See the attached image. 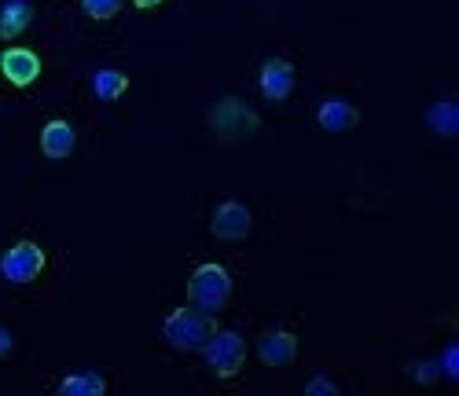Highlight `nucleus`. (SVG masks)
I'll use <instances>...</instances> for the list:
<instances>
[{"label": "nucleus", "instance_id": "1", "mask_svg": "<svg viewBox=\"0 0 459 396\" xmlns=\"http://www.w3.org/2000/svg\"><path fill=\"white\" fill-rule=\"evenodd\" d=\"M213 331H217V327H213V320H210V312H203V308H195V305H184V308L169 312L166 323H162L166 341H169L173 349H180V352H199L203 341H206Z\"/></svg>", "mask_w": 459, "mask_h": 396}, {"label": "nucleus", "instance_id": "2", "mask_svg": "<svg viewBox=\"0 0 459 396\" xmlns=\"http://www.w3.org/2000/svg\"><path fill=\"white\" fill-rule=\"evenodd\" d=\"M187 297L195 308L213 315L228 305V297H232V275H228L221 264H199L187 280Z\"/></svg>", "mask_w": 459, "mask_h": 396}, {"label": "nucleus", "instance_id": "3", "mask_svg": "<svg viewBox=\"0 0 459 396\" xmlns=\"http://www.w3.org/2000/svg\"><path fill=\"white\" fill-rule=\"evenodd\" d=\"M199 352L206 356V364L217 378H236L247 364V341L236 331H213Z\"/></svg>", "mask_w": 459, "mask_h": 396}, {"label": "nucleus", "instance_id": "4", "mask_svg": "<svg viewBox=\"0 0 459 396\" xmlns=\"http://www.w3.org/2000/svg\"><path fill=\"white\" fill-rule=\"evenodd\" d=\"M210 129L221 140H247L257 133V114L243 99H221L210 107Z\"/></svg>", "mask_w": 459, "mask_h": 396}, {"label": "nucleus", "instance_id": "5", "mask_svg": "<svg viewBox=\"0 0 459 396\" xmlns=\"http://www.w3.org/2000/svg\"><path fill=\"white\" fill-rule=\"evenodd\" d=\"M48 257L37 243H19L12 246L4 257H0V275H4L8 283H33L37 275L45 271Z\"/></svg>", "mask_w": 459, "mask_h": 396}, {"label": "nucleus", "instance_id": "6", "mask_svg": "<svg viewBox=\"0 0 459 396\" xmlns=\"http://www.w3.org/2000/svg\"><path fill=\"white\" fill-rule=\"evenodd\" d=\"M250 228H254V217H250V210L243 202H221L213 220H210V231L217 235V239H224V243L247 239Z\"/></svg>", "mask_w": 459, "mask_h": 396}, {"label": "nucleus", "instance_id": "7", "mask_svg": "<svg viewBox=\"0 0 459 396\" xmlns=\"http://www.w3.org/2000/svg\"><path fill=\"white\" fill-rule=\"evenodd\" d=\"M257 360L264 367H290L298 360V338L287 331H269L257 338Z\"/></svg>", "mask_w": 459, "mask_h": 396}, {"label": "nucleus", "instance_id": "8", "mask_svg": "<svg viewBox=\"0 0 459 396\" xmlns=\"http://www.w3.org/2000/svg\"><path fill=\"white\" fill-rule=\"evenodd\" d=\"M0 73H4L12 85L26 89L41 77V59H37V52H30V48H8L0 56Z\"/></svg>", "mask_w": 459, "mask_h": 396}, {"label": "nucleus", "instance_id": "9", "mask_svg": "<svg viewBox=\"0 0 459 396\" xmlns=\"http://www.w3.org/2000/svg\"><path fill=\"white\" fill-rule=\"evenodd\" d=\"M261 96L264 99H273V103H280V99H287L290 96V89H294V66L287 63V59H269L261 66Z\"/></svg>", "mask_w": 459, "mask_h": 396}, {"label": "nucleus", "instance_id": "10", "mask_svg": "<svg viewBox=\"0 0 459 396\" xmlns=\"http://www.w3.org/2000/svg\"><path fill=\"white\" fill-rule=\"evenodd\" d=\"M316 122H320V129H327V133H350V129L360 125V110H357L353 103H346V99H327V103L316 110Z\"/></svg>", "mask_w": 459, "mask_h": 396}, {"label": "nucleus", "instance_id": "11", "mask_svg": "<svg viewBox=\"0 0 459 396\" xmlns=\"http://www.w3.org/2000/svg\"><path fill=\"white\" fill-rule=\"evenodd\" d=\"M33 19V8L30 0H4V8H0V37L4 41H12V37H19Z\"/></svg>", "mask_w": 459, "mask_h": 396}, {"label": "nucleus", "instance_id": "12", "mask_svg": "<svg viewBox=\"0 0 459 396\" xmlns=\"http://www.w3.org/2000/svg\"><path fill=\"white\" fill-rule=\"evenodd\" d=\"M41 151H45V158H70V151H74V129L66 122H48L41 129Z\"/></svg>", "mask_w": 459, "mask_h": 396}, {"label": "nucleus", "instance_id": "13", "mask_svg": "<svg viewBox=\"0 0 459 396\" xmlns=\"http://www.w3.org/2000/svg\"><path fill=\"white\" fill-rule=\"evenodd\" d=\"M107 382L100 374H66L59 382V396H103Z\"/></svg>", "mask_w": 459, "mask_h": 396}, {"label": "nucleus", "instance_id": "14", "mask_svg": "<svg viewBox=\"0 0 459 396\" xmlns=\"http://www.w3.org/2000/svg\"><path fill=\"white\" fill-rule=\"evenodd\" d=\"M92 89H96V96H100L103 103L122 99V96H126V89H129V77H126V73H118V70H100V73L92 77Z\"/></svg>", "mask_w": 459, "mask_h": 396}, {"label": "nucleus", "instance_id": "15", "mask_svg": "<svg viewBox=\"0 0 459 396\" xmlns=\"http://www.w3.org/2000/svg\"><path fill=\"white\" fill-rule=\"evenodd\" d=\"M430 129H437L441 136H452L459 129V107H452V103L430 107Z\"/></svg>", "mask_w": 459, "mask_h": 396}, {"label": "nucleus", "instance_id": "16", "mask_svg": "<svg viewBox=\"0 0 459 396\" xmlns=\"http://www.w3.org/2000/svg\"><path fill=\"white\" fill-rule=\"evenodd\" d=\"M126 0H82V8L92 15V19H114L122 12Z\"/></svg>", "mask_w": 459, "mask_h": 396}, {"label": "nucleus", "instance_id": "17", "mask_svg": "<svg viewBox=\"0 0 459 396\" xmlns=\"http://www.w3.org/2000/svg\"><path fill=\"white\" fill-rule=\"evenodd\" d=\"M338 389H334V382H327V378H313L309 385H305V396H334Z\"/></svg>", "mask_w": 459, "mask_h": 396}, {"label": "nucleus", "instance_id": "18", "mask_svg": "<svg viewBox=\"0 0 459 396\" xmlns=\"http://www.w3.org/2000/svg\"><path fill=\"white\" fill-rule=\"evenodd\" d=\"M8 352H12V334L0 331V356H8Z\"/></svg>", "mask_w": 459, "mask_h": 396}, {"label": "nucleus", "instance_id": "19", "mask_svg": "<svg viewBox=\"0 0 459 396\" xmlns=\"http://www.w3.org/2000/svg\"><path fill=\"white\" fill-rule=\"evenodd\" d=\"M133 4H136V8H159L162 0H133Z\"/></svg>", "mask_w": 459, "mask_h": 396}, {"label": "nucleus", "instance_id": "20", "mask_svg": "<svg viewBox=\"0 0 459 396\" xmlns=\"http://www.w3.org/2000/svg\"><path fill=\"white\" fill-rule=\"evenodd\" d=\"M434 374H437L434 367H419V378H427V385H430V378H434Z\"/></svg>", "mask_w": 459, "mask_h": 396}]
</instances>
